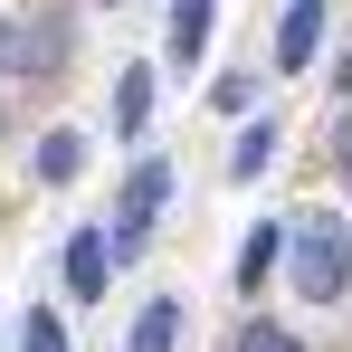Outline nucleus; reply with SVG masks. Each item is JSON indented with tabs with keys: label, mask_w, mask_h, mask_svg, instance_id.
Returning a JSON list of instances; mask_svg holds the SVG:
<instances>
[{
	"label": "nucleus",
	"mask_w": 352,
	"mask_h": 352,
	"mask_svg": "<svg viewBox=\"0 0 352 352\" xmlns=\"http://www.w3.org/2000/svg\"><path fill=\"white\" fill-rule=\"evenodd\" d=\"M143 124H153V67H124V76H115V133L133 143Z\"/></svg>",
	"instance_id": "nucleus-6"
},
{
	"label": "nucleus",
	"mask_w": 352,
	"mask_h": 352,
	"mask_svg": "<svg viewBox=\"0 0 352 352\" xmlns=\"http://www.w3.org/2000/svg\"><path fill=\"white\" fill-rule=\"evenodd\" d=\"M115 267H124V257H115V238H105V229H76V238H67V286H76V295H105Z\"/></svg>",
	"instance_id": "nucleus-5"
},
{
	"label": "nucleus",
	"mask_w": 352,
	"mask_h": 352,
	"mask_svg": "<svg viewBox=\"0 0 352 352\" xmlns=\"http://www.w3.org/2000/svg\"><path fill=\"white\" fill-rule=\"evenodd\" d=\"M172 343H181V305H172V295H153V305L133 314V352H172Z\"/></svg>",
	"instance_id": "nucleus-8"
},
{
	"label": "nucleus",
	"mask_w": 352,
	"mask_h": 352,
	"mask_svg": "<svg viewBox=\"0 0 352 352\" xmlns=\"http://www.w3.org/2000/svg\"><path fill=\"white\" fill-rule=\"evenodd\" d=\"M238 352H305V343H295V333H276V324H248V343H238Z\"/></svg>",
	"instance_id": "nucleus-13"
},
{
	"label": "nucleus",
	"mask_w": 352,
	"mask_h": 352,
	"mask_svg": "<svg viewBox=\"0 0 352 352\" xmlns=\"http://www.w3.org/2000/svg\"><path fill=\"white\" fill-rule=\"evenodd\" d=\"M314 48H324V0H286V19H276V67H314Z\"/></svg>",
	"instance_id": "nucleus-4"
},
{
	"label": "nucleus",
	"mask_w": 352,
	"mask_h": 352,
	"mask_svg": "<svg viewBox=\"0 0 352 352\" xmlns=\"http://www.w3.org/2000/svg\"><path fill=\"white\" fill-rule=\"evenodd\" d=\"M267 153H276V124H248V133H238V153H229V172L257 181V172H267Z\"/></svg>",
	"instance_id": "nucleus-9"
},
{
	"label": "nucleus",
	"mask_w": 352,
	"mask_h": 352,
	"mask_svg": "<svg viewBox=\"0 0 352 352\" xmlns=\"http://www.w3.org/2000/svg\"><path fill=\"white\" fill-rule=\"evenodd\" d=\"M276 257H286V276L305 305H343L352 286V229L333 219V210H295V229L276 238Z\"/></svg>",
	"instance_id": "nucleus-1"
},
{
	"label": "nucleus",
	"mask_w": 352,
	"mask_h": 352,
	"mask_svg": "<svg viewBox=\"0 0 352 352\" xmlns=\"http://www.w3.org/2000/svg\"><path fill=\"white\" fill-rule=\"evenodd\" d=\"M276 238H286V229H248V248H238V286H257V276L276 267Z\"/></svg>",
	"instance_id": "nucleus-11"
},
{
	"label": "nucleus",
	"mask_w": 352,
	"mask_h": 352,
	"mask_svg": "<svg viewBox=\"0 0 352 352\" xmlns=\"http://www.w3.org/2000/svg\"><path fill=\"white\" fill-rule=\"evenodd\" d=\"M76 162H86L76 133H48V143H38V181H76Z\"/></svg>",
	"instance_id": "nucleus-10"
},
{
	"label": "nucleus",
	"mask_w": 352,
	"mask_h": 352,
	"mask_svg": "<svg viewBox=\"0 0 352 352\" xmlns=\"http://www.w3.org/2000/svg\"><path fill=\"white\" fill-rule=\"evenodd\" d=\"M67 19H0V76H58Z\"/></svg>",
	"instance_id": "nucleus-2"
},
{
	"label": "nucleus",
	"mask_w": 352,
	"mask_h": 352,
	"mask_svg": "<svg viewBox=\"0 0 352 352\" xmlns=\"http://www.w3.org/2000/svg\"><path fill=\"white\" fill-rule=\"evenodd\" d=\"M200 48H210V0H172V67L181 76L200 67Z\"/></svg>",
	"instance_id": "nucleus-7"
},
{
	"label": "nucleus",
	"mask_w": 352,
	"mask_h": 352,
	"mask_svg": "<svg viewBox=\"0 0 352 352\" xmlns=\"http://www.w3.org/2000/svg\"><path fill=\"white\" fill-rule=\"evenodd\" d=\"M19 333H29V352H67V324H58V314H29Z\"/></svg>",
	"instance_id": "nucleus-12"
},
{
	"label": "nucleus",
	"mask_w": 352,
	"mask_h": 352,
	"mask_svg": "<svg viewBox=\"0 0 352 352\" xmlns=\"http://www.w3.org/2000/svg\"><path fill=\"white\" fill-rule=\"evenodd\" d=\"M343 162H352V124H343Z\"/></svg>",
	"instance_id": "nucleus-14"
},
{
	"label": "nucleus",
	"mask_w": 352,
	"mask_h": 352,
	"mask_svg": "<svg viewBox=\"0 0 352 352\" xmlns=\"http://www.w3.org/2000/svg\"><path fill=\"white\" fill-rule=\"evenodd\" d=\"M162 200H172V172H162V162H133V181H124V210H115V229H105V238H115V257H124L143 229H153V210H162Z\"/></svg>",
	"instance_id": "nucleus-3"
}]
</instances>
